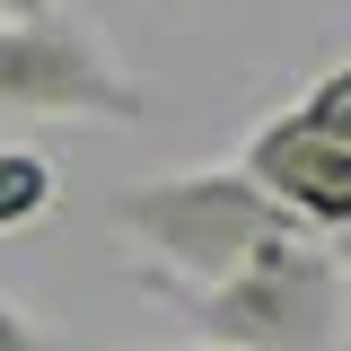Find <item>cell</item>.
Returning a JSON list of instances; mask_svg holds the SVG:
<instances>
[{"label":"cell","mask_w":351,"mask_h":351,"mask_svg":"<svg viewBox=\"0 0 351 351\" xmlns=\"http://www.w3.org/2000/svg\"><path fill=\"white\" fill-rule=\"evenodd\" d=\"M246 176L281 219H299L307 237H343L351 228V149L325 141L307 114H281L246 141Z\"/></svg>","instance_id":"4"},{"label":"cell","mask_w":351,"mask_h":351,"mask_svg":"<svg viewBox=\"0 0 351 351\" xmlns=\"http://www.w3.org/2000/svg\"><path fill=\"white\" fill-rule=\"evenodd\" d=\"M53 202H62V167L44 149H0V237L9 228H36Z\"/></svg>","instance_id":"5"},{"label":"cell","mask_w":351,"mask_h":351,"mask_svg":"<svg viewBox=\"0 0 351 351\" xmlns=\"http://www.w3.org/2000/svg\"><path fill=\"white\" fill-rule=\"evenodd\" d=\"M299 114L325 132V141H343V149H351V62H334L325 80L307 88V97H299Z\"/></svg>","instance_id":"6"},{"label":"cell","mask_w":351,"mask_h":351,"mask_svg":"<svg viewBox=\"0 0 351 351\" xmlns=\"http://www.w3.org/2000/svg\"><path fill=\"white\" fill-rule=\"evenodd\" d=\"M193 325L211 351H325L343 334V272L316 237H299V246L263 255L255 272L202 290Z\"/></svg>","instance_id":"2"},{"label":"cell","mask_w":351,"mask_h":351,"mask_svg":"<svg viewBox=\"0 0 351 351\" xmlns=\"http://www.w3.org/2000/svg\"><path fill=\"white\" fill-rule=\"evenodd\" d=\"M114 228H123L167 281H193V290H219V281H237V272H255L263 255H281V246L307 237L299 219H281L255 193L246 167L149 176V184H132L123 202H114Z\"/></svg>","instance_id":"1"},{"label":"cell","mask_w":351,"mask_h":351,"mask_svg":"<svg viewBox=\"0 0 351 351\" xmlns=\"http://www.w3.org/2000/svg\"><path fill=\"white\" fill-rule=\"evenodd\" d=\"M0 351H44V334H36V325H27L9 299H0Z\"/></svg>","instance_id":"7"},{"label":"cell","mask_w":351,"mask_h":351,"mask_svg":"<svg viewBox=\"0 0 351 351\" xmlns=\"http://www.w3.org/2000/svg\"><path fill=\"white\" fill-rule=\"evenodd\" d=\"M202 351H211V343H202Z\"/></svg>","instance_id":"9"},{"label":"cell","mask_w":351,"mask_h":351,"mask_svg":"<svg viewBox=\"0 0 351 351\" xmlns=\"http://www.w3.org/2000/svg\"><path fill=\"white\" fill-rule=\"evenodd\" d=\"M44 18H62V0H0V27H44Z\"/></svg>","instance_id":"8"},{"label":"cell","mask_w":351,"mask_h":351,"mask_svg":"<svg viewBox=\"0 0 351 351\" xmlns=\"http://www.w3.org/2000/svg\"><path fill=\"white\" fill-rule=\"evenodd\" d=\"M141 80L97 36L44 18V27H0V114H44V123H141Z\"/></svg>","instance_id":"3"}]
</instances>
